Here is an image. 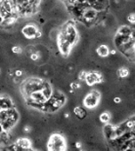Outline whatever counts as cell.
Listing matches in <instances>:
<instances>
[{
  "mask_svg": "<svg viewBox=\"0 0 135 151\" xmlns=\"http://www.w3.org/2000/svg\"><path fill=\"white\" fill-rule=\"evenodd\" d=\"M60 32L64 35L65 38L67 39V41L71 47L78 42V31H76L74 24L71 23V21H69L68 23H66L64 26H63L62 30Z\"/></svg>",
  "mask_w": 135,
  "mask_h": 151,
  "instance_id": "1",
  "label": "cell"
},
{
  "mask_svg": "<svg viewBox=\"0 0 135 151\" xmlns=\"http://www.w3.org/2000/svg\"><path fill=\"white\" fill-rule=\"evenodd\" d=\"M67 144L64 136L60 134H53L47 142L48 151H66Z\"/></svg>",
  "mask_w": 135,
  "mask_h": 151,
  "instance_id": "2",
  "label": "cell"
},
{
  "mask_svg": "<svg viewBox=\"0 0 135 151\" xmlns=\"http://www.w3.org/2000/svg\"><path fill=\"white\" fill-rule=\"evenodd\" d=\"M100 98H101L100 92L97 90H93L89 93V94H87L85 96V98L83 100V104L85 107H87L89 109L95 108L96 106L98 105L99 101H100Z\"/></svg>",
  "mask_w": 135,
  "mask_h": 151,
  "instance_id": "3",
  "label": "cell"
},
{
  "mask_svg": "<svg viewBox=\"0 0 135 151\" xmlns=\"http://www.w3.org/2000/svg\"><path fill=\"white\" fill-rule=\"evenodd\" d=\"M57 43H58V48H59V50L62 53L63 56L64 57L69 56L71 53V46L69 44L67 39H66L65 36L61 33V32H60L57 37Z\"/></svg>",
  "mask_w": 135,
  "mask_h": 151,
  "instance_id": "4",
  "label": "cell"
},
{
  "mask_svg": "<svg viewBox=\"0 0 135 151\" xmlns=\"http://www.w3.org/2000/svg\"><path fill=\"white\" fill-rule=\"evenodd\" d=\"M103 81V76L98 71H91L87 72V76L85 78V82L88 86H93L94 84H100Z\"/></svg>",
  "mask_w": 135,
  "mask_h": 151,
  "instance_id": "5",
  "label": "cell"
},
{
  "mask_svg": "<svg viewBox=\"0 0 135 151\" xmlns=\"http://www.w3.org/2000/svg\"><path fill=\"white\" fill-rule=\"evenodd\" d=\"M99 13L91 7H88L86 9H84L83 13H82V17L80 20L87 21V23H92L93 21H96L98 19Z\"/></svg>",
  "mask_w": 135,
  "mask_h": 151,
  "instance_id": "6",
  "label": "cell"
},
{
  "mask_svg": "<svg viewBox=\"0 0 135 151\" xmlns=\"http://www.w3.org/2000/svg\"><path fill=\"white\" fill-rule=\"evenodd\" d=\"M38 28L34 24H27L23 27L22 29V33L24 34V36L27 38V39H34V35L36 33Z\"/></svg>",
  "mask_w": 135,
  "mask_h": 151,
  "instance_id": "7",
  "label": "cell"
},
{
  "mask_svg": "<svg viewBox=\"0 0 135 151\" xmlns=\"http://www.w3.org/2000/svg\"><path fill=\"white\" fill-rule=\"evenodd\" d=\"M115 126L114 124H105V126L103 127V133L104 136L108 141H113V139H117L115 138Z\"/></svg>",
  "mask_w": 135,
  "mask_h": 151,
  "instance_id": "8",
  "label": "cell"
},
{
  "mask_svg": "<svg viewBox=\"0 0 135 151\" xmlns=\"http://www.w3.org/2000/svg\"><path fill=\"white\" fill-rule=\"evenodd\" d=\"M134 31L129 35V36H125V35H120V34H115V44L118 48H120V46L123 45L125 43L128 42L129 40H134Z\"/></svg>",
  "mask_w": 135,
  "mask_h": 151,
  "instance_id": "9",
  "label": "cell"
},
{
  "mask_svg": "<svg viewBox=\"0 0 135 151\" xmlns=\"http://www.w3.org/2000/svg\"><path fill=\"white\" fill-rule=\"evenodd\" d=\"M12 107H14V103L9 97H0V109L1 110H7Z\"/></svg>",
  "mask_w": 135,
  "mask_h": 151,
  "instance_id": "10",
  "label": "cell"
},
{
  "mask_svg": "<svg viewBox=\"0 0 135 151\" xmlns=\"http://www.w3.org/2000/svg\"><path fill=\"white\" fill-rule=\"evenodd\" d=\"M29 97L31 98L32 101H34V103H44L46 100H47L45 98V97L43 96L42 93H41V91H37V92L31 93Z\"/></svg>",
  "mask_w": 135,
  "mask_h": 151,
  "instance_id": "11",
  "label": "cell"
},
{
  "mask_svg": "<svg viewBox=\"0 0 135 151\" xmlns=\"http://www.w3.org/2000/svg\"><path fill=\"white\" fill-rule=\"evenodd\" d=\"M16 143L18 145H20V146L24 149L26 151L31 149V145H32V142L31 139H29L27 138H21L16 141Z\"/></svg>",
  "mask_w": 135,
  "mask_h": 151,
  "instance_id": "12",
  "label": "cell"
},
{
  "mask_svg": "<svg viewBox=\"0 0 135 151\" xmlns=\"http://www.w3.org/2000/svg\"><path fill=\"white\" fill-rule=\"evenodd\" d=\"M17 124L15 120L11 119V118H7L5 119L4 121L1 122V127L3 129V131H6V132H9L10 130H12V128Z\"/></svg>",
  "mask_w": 135,
  "mask_h": 151,
  "instance_id": "13",
  "label": "cell"
},
{
  "mask_svg": "<svg viewBox=\"0 0 135 151\" xmlns=\"http://www.w3.org/2000/svg\"><path fill=\"white\" fill-rule=\"evenodd\" d=\"M96 53H97L98 56H100L102 57H108L110 54L109 47L107 45H105V44H101V45L96 49Z\"/></svg>",
  "mask_w": 135,
  "mask_h": 151,
  "instance_id": "14",
  "label": "cell"
},
{
  "mask_svg": "<svg viewBox=\"0 0 135 151\" xmlns=\"http://www.w3.org/2000/svg\"><path fill=\"white\" fill-rule=\"evenodd\" d=\"M133 31H134V29L131 28L130 26H120V28L118 29L117 34L125 35V36H129V35H130Z\"/></svg>",
  "mask_w": 135,
  "mask_h": 151,
  "instance_id": "15",
  "label": "cell"
},
{
  "mask_svg": "<svg viewBox=\"0 0 135 151\" xmlns=\"http://www.w3.org/2000/svg\"><path fill=\"white\" fill-rule=\"evenodd\" d=\"M73 112H74V114L76 115V117L79 118V119H84V118L86 117V111H85L82 107H80V106L74 107Z\"/></svg>",
  "mask_w": 135,
  "mask_h": 151,
  "instance_id": "16",
  "label": "cell"
},
{
  "mask_svg": "<svg viewBox=\"0 0 135 151\" xmlns=\"http://www.w3.org/2000/svg\"><path fill=\"white\" fill-rule=\"evenodd\" d=\"M99 120L104 124H108L110 120H111V114L109 112H102L100 114V117H99Z\"/></svg>",
  "mask_w": 135,
  "mask_h": 151,
  "instance_id": "17",
  "label": "cell"
},
{
  "mask_svg": "<svg viewBox=\"0 0 135 151\" xmlns=\"http://www.w3.org/2000/svg\"><path fill=\"white\" fill-rule=\"evenodd\" d=\"M118 75L120 76V78H125L129 75V69L127 67H120V69L118 70Z\"/></svg>",
  "mask_w": 135,
  "mask_h": 151,
  "instance_id": "18",
  "label": "cell"
},
{
  "mask_svg": "<svg viewBox=\"0 0 135 151\" xmlns=\"http://www.w3.org/2000/svg\"><path fill=\"white\" fill-rule=\"evenodd\" d=\"M6 149L8 151H26L24 149H23L20 145H18L17 143H16V142H14V143L8 145V146L6 147Z\"/></svg>",
  "mask_w": 135,
  "mask_h": 151,
  "instance_id": "19",
  "label": "cell"
},
{
  "mask_svg": "<svg viewBox=\"0 0 135 151\" xmlns=\"http://www.w3.org/2000/svg\"><path fill=\"white\" fill-rule=\"evenodd\" d=\"M12 51H13V53H15V54H17V55H20L23 53V48L21 47V46H14V47L12 48Z\"/></svg>",
  "mask_w": 135,
  "mask_h": 151,
  "instance_id": "20",
  "label": "cell"
},
{
  "mask_svg": "<svg viewBox=\"0 0 135 151\" xmlns=\"http://www.w3.org/2000/svg\"><path fill=\"white\" fill-rule=\"evenodd\" d=\"M29 57H31V60H34V62H36V60H39L40 55H39V53H38V52L35 51L34 53H32V54L29 55Z\"/></svg>",
  "mask_w": 135,
  "mask_h": 151,
  "instance_id": "21",
  "label": "cell"
},
{
  "mask_svg": "<svg viewBox=\"0 0 135 151\" xmlns=\"http://www.w3.org/2000/svg\"><path fill=\"white\" fill-rule=\"evenodd\" d=\"M87 76V72L85 70H81L80 72L78 73V79L81 81H85V78Z\"/></svg>",
  "mask_w": 135,
  "mask_h": 151,
  "instance_id": "22",
  "label": "cell"
},
{
  "mask_svg": "<svg viewBox=\"0 0 135 151\" xmlns=\"http://www.w3.org/2000/svg\"><path fill=\"white\" fill-rule=\"evenodd\" d=\"M134 20H135V18H134V13H130V14H129V15L127 16V21H128L130 24H134Z\"/></svg>",
  "mask_w": 135,
  "mask_h": 151,
  "instance_id": "23",
  "label": "cell"
},
{
  "mask_svg": "<svg viewBox=\"0 0 135 151\" xmlns=\"http://www.w3.org/2000/svg\"><path fill=\"white\" fill-rule=\"evenodd\" d=\"M23 70H21V69H17L15 71V76L17 78H20V77H22V76H23Z\"/></svg>",
  "mask_w": 135,
  "mask_h": 151,
  "instance_id": "24",
  "label": "cell"
},
{
  "mask_svg": "<svg viewBox=\"0 0 135 151\" xmlns=\"http://www.w3.org/2000/svg\"><path fill=\"white\" fill-rule=\"evenodd\" d=\"M41 36H42V32H41L40 29H38L36 31V33H35V35H34V39H39Z\"/></svg>",
  "mask_w": 135,
  "mask_h": 151,
  "instance_id": "25",
  "label": "cell"
},
{
  "mask_svg": "<svg viewBox=\"0 0 135 151\" xmlns=\"http://www.w3.org/2000/svg\"><path fill=\"white\" fill-rule=\"evenodd\" d=\"M120 101H122V98H120V97H115V98H114V103H120Z\"/></svg>",
  "mask_w": 135,
  "mask_h": 151,
  "instance_id": "26",
  "label": "cell"
},
{
  "mask_svg": "<svg viewBox=\"0 0 135 151\" xmlns=\"http://www.w3.org/2000/svg\"><path fill=\"white\" fill-rule=\"evenodd\" d=\"M74 145H76V148H78V149H80V148L82 147V144H81V142H76L74 143Z\"/></svg>",
  "mask_w": 135,
  "mask_h": 151,
  "instance_id": "27",
  "label": "cell"
},
{
  "mask_svg": "<svg viewBox=\"0 0 135 151\" xmlns=\"http://www.w3.org/2000/svg\"><path fill=\"white\" fill-rule=\"evenodd\" d=\"M31 130V128L29 127V126H26V127L24 128V132H26V133H29Z\"/></svg>",
  "mask_w": 135,
  "mask_h": 151,
  "instance_id": "28",
  "label": "cell"
},
{
  "mask_svg": "<svg viewBox=\"0 0 135 151\" xmlns=\"http://www.w3.org/2000/svg\"><path fill=\"white\" fill-rule=\"evenodd\" d=\"M115 54H117V51H115V50H112L111 51V55H113V56H115Z\"/></svg>",
  "mask_w": 135,
  "mask_h": 151,
  "instance_id": "29",
  "label": "cell"
},
{
  "mask_svg": "<svg viewBox=\"0 0 135 151\" xmlns=\"http://www.w3.org/2000/svg\"><path fill=\"white\" fill-rule=\"evenodd\" d=\"M125 151H134L133 148H128V149H126Z\"/></svg>",
  "mask_w": 135,
  "mask_h": 151,
  "instance_id": "30",
  "label": "cell"
},
{
  "mask_svg": "<svg viewBox=\"0 0 135 151\" xmlns=\"http://www.w3.org/2000/svg\"><path fill=\"white\" fill-rule=\"evenodd\" d=\"M69 116H70V115H69V113H66L65 114V118H69Z\"/></svg>",
  "mask_w": 135,
  "mask_h": 151,
  "instance_id": "31",
  "label": "cell"
},
{
  "mask_svg": "<svg viewBox=\"0 0 135 151\" xmlns=\"http://www.w3.org/2000/svg\"><path fill=\"white\" fill-rule=\"evenodd\" d=\"M27 151H37V150H32V149H29V150H27Z\"/></svg>",
  "mask_w": 135,
  "mask_h": 151,
  "instance_id": "32",
  "label": "cell"
},
{
  "mask_svg": "<svg viewBox=\"0 0 135 151\" xmlns=\"http://www.w3.org/2000/svg\"><path fill=\"white\" fill-rule=\"evenodd\" d=\"M79 151H84V150H82V149H81V148H80V149H79Z\"/></svg>",
  "mask_w": 135,
  "mask_h": 151,
  "instance_id": "33",
  "label": "cell"
},
{
  "mask_svg": "<svg viewBox=\"0 0 135 151\" xmlns=\"http://www.w3.org/2000/svg\"><path fill=\"white\" fill-rule=\"evenodd\" d=\"M65 1H67V0H65Z\"/></svg>",
  "mask_w": 135,
  "mask_h": 151,
  "instance_id": "34",
  "label": "cell"
}]
</instances>
